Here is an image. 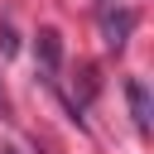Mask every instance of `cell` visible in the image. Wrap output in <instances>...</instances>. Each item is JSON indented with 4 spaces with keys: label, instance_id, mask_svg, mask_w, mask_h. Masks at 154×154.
<instances>
[{
    "label": "cell",
    "instance_id": "1",
    "mask_svg": "<svg viewBox=\"0 0 154 154\" xmlns=\"http://www.w3.org/2000/svg\"><path fill=\"white\" fill-rule=\"evenodd\" d=\"M125 101H130L135 130H140V135H149V116H154V106H149V87H144L140 77H130V82H125Z\"/></svg>",
    "mask_w": 154,
    "mask_h": 154
},
{
    "label": "cell",
    "instance_id": "2",
    "mask_svg": "<svg viewBox=\"0 0 154 154\" xmlns=\"http://www.w3.org/2000/svg\"><path fill=\"white\" fill-rule=\"evenodd\" d=\"M38 63L48 77H58V67H63V34L58 29H38Z\"/></svg>",
    "mask_w": 154,
    "mask_h": 154
},
{
    "label": "cell",
    "instance_id": "3",
    "mask_svg": "<svg viewBox=\"0 0 154 154\" xmlns=\"http://www.w3.org/2000/svg\"><path fill=\"white\" fill-rule=\"evenodd\" d=\"M101 24H106V43H111V48H125V34H130L135 14H130V10H106Z\"/></svg>",
    "mask_w": 154,
    "mask_h": 154
},
{
    "label": "cell",
    "instance_id": "4",
    "mask_svg": "<svg viewBox=\"0 0 154 154\" xmlns=\"http://www.w3.org/2000/svg\"><path fill=\"white\" fill-rule=\"evenodd\" d=\"M0 53H5V58L14 53V34H10V24H0Z\"/></svg>",
    "mask_w": 154,
    "mask_h": 154
},
{
    "label": "cell",
    "instance_id": "5",
    "mask_svg": "<svg viewBox=\"0 0 154 154\" xmlns=\"http://www.w3.org/2000/svg\"><path fill=\"white\" fill-rule=\"evenodd\" d=\"M0 116H10V96L5 91H0Z\"/></svg>",
    "mask_w": 154,
    "mask_h": 154
}]
</instances>
